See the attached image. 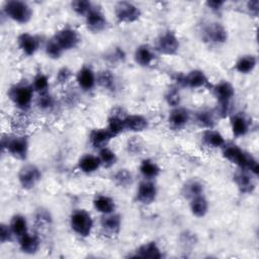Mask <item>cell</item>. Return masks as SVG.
Instances as JSON below:
<instances>
[{
	"label": "cell",
	"instance_id": "obj_1",
	"mask_svg": "<svg viewBox=\"0 0 259 259\" xmlns=\"http://www.w3.org/2000/svg\"><path fill=\"white\" fill-rule=\"evenodd\" d=\"M222 150V155L225 160L238 166L242 170L250 172L255 177L258 175V161L252 154L246 152L235 144H226Z\"/></svg>",
	"mask_w": 259,
	"mask_h": 259
},
{
	"label": "cell",
	"instance_id": "obj_2",
	"mask_svg": "<svg viewBox=\"0 0 259 259\" xmlns=\"http://www.w3.org/2000/svg\"><path fill=\"white\" fill-rule=\"evenodd\" d=\"M2 151H6L10 156L17 160H25L29 150V140L24 135H8L1 136Z\"/></svg>",
	"mask_w": 259,
	"mask_h": 259
},
{
	"label": "cell",
	"instance_id": "obj_3",
	"mask_svg": "<svg viewBox=\"0 0 259 259\" xmlns=\"http://www.w3.org/2000/svg\"><path fill=\"white\" fill-rule=\"evenodd\" d=\"M2 13L16 23L25 24L31 20L33 10L25 1L9 0L4 2L2 6Z\"/></svg>",
	"mask_w": 259,
	"mask_h": 259
},
{
	"label": "cell",
	"instance_id": "obj_4",
	"mask_svg": "<svg viewBox=\"0 0 259 259\" xmlns=\"http://www.w3.org/2000/svg\"><path fill=\"white\" fill-rule=\"evenodd\" d=\"M213 95L218 101V114L226 117L231 112L232 100L235 97V88L229 81L223 80L211 86Z\"/></svg>",
	"mask_w": 259,
	"mask_h": 259
},
{
	"label": "cell",
	"instance_id": "obj_5",
	"mask_svg": "<svg viewBox=\"0 0 259 259\" xmlns=\"http://www.w3.org/2000/svg\"><path fill=\"white\" fill-rule=\"evenodd\" d=\"M34 90L31 84L27 83H17L12 86L7 91V95L13 105L21 111H26L30 108L33 99Z\"/></svg>",
	"mask_w": 259,
	"mask_h": 259
},
{
	"label": "cell",
	"instance_id": "obj_6",
	"mask_svg": "<svg viewBox=\"0 0 259 259\" xmlns=\"http://www.w3.org/2000/svg\"><path fill=\"white\" fill-rule=\"evenodd\" d=\"M70 227L79 237L88 238L92 233L94 221L89 211L84 208H77L71 212Z\"/></svg>",
	"mask_w": 259,
	"mask_h": 259
},
{
	"label": "cell",
	"instance_id": "obj_7",
	"mask_svg": "<svg viewBox=\"0 0 259 259\" xmlns=\"http://www.w3.org/2000/svg\"><path fill=\"white\" fill-rule=\"evenodd\" d=\"M178 85L190 89H199L211 87L210 81L206 74L199 69H193L186 74H179L176 77Z\"/></svg>",
	"mask_w": 259,
	"mask_h": 259
},
{
	"label": "cell",
	"instance_id": "obj_8",
	"mask_svg": "<svg viewBox=\"0 0 259 259\" xmlns=\"http://www.w3.org/2000/svg\"><path fill=\"white\" fill-rule=\"evenodd\" d=\"M114 16L120 23H133L142 16L139 6L130 1H119L114 5Z\"/></svg>",
	"mask_w": 259,
	"mask_h": 259
},
{
	"label": "cell",
	"instance_id": "obj_9",
	"mask_svg": "<svg viewBox=\"0 0 259 259\" xmlns=\"http://www.w3.org/2000/svg\"><path fill=\"white\" fill-rule=\"evenodd\" d=\"M180 49V41L176 33L170 29L160 33L156 40V52L165 56H174Z\"/></svg>",
	"mask_w": 259,
	"mask_h": 259
},
{
	"label": "cell",
	"instance_id": "obj_10",
	"mask_svg": "<svg viewBox=\"0 0 259 259\" xmlns=\"http://www.w3.org/2000/svg\"><path fill=\"white\" fill-rule=\"evenodd\" d=\"M53 38L62 48L64 52L71 51L77 48L81 41V36L79 32L70 26H65L60 28L54 34Z\"/></svg>",
	"mask_w": 259,
	"mask_h": 259
},
{
	"label": "cell",
	"instance_id": "obj_11",
	"mask_svg": "<svg viewBox=\"0 0 259 259\" xmlns=\"http://www.w3.org/2000/svg\"><path fill=\"white\" fill-rule=\"evenodd\" d=\"M20 186L25 190H30L36 186L41 179L40 169L33 164H26L22 166L17 174Z\"/></svg>",
	"mask_w": 259,
	"mask_h": 259
},
{
	"label": "cell",
	"instance_id": "obj_12",
	"mask_svg": "<svg viewBox=\"0 0 259 259\" xmlns=\"http://www.w3.org/2000/svg\"><path fill=\"white\" fill-rule=\"evenodd\" d=\"M202 39L210 45H223L228 39V31L222 23L210 22L202 29Z\"/></svg>",
	"mask_w": 259,
	"mask_h": 259
},
{
	"label": "cell",
	"instance_id": "obj_13",
	"mask_svg": "<svg viewBox=\"0 0 259 259\" xmlns=\"http://www.w3.org/2000/svg\"><path fill=\"white\" fill-rule=\"evenodd\" d=\"M158 196L157 185L149 179H145L140 182L136 190V201L143 204H152Z\"/></svg>",
	"mask_w": 259,
	"mask_h": 259
},
{
	"label": "cell",
	"instance_id": "obj_14",
	"mask_svg": "<svg viewBox=\"0 0 259 259\" xmlns=\"http://www.w3.org/2000/svg\"><path fill=\"white\" fill-rule=\"evenodd\" d=\"M17 46L18 49L22 52L23 55L27 57L33 56L39 49L41 45L40 37L29 32H23L17 36Z\"/></svg>",
	"mask_w": 259,
	"mask_h": 259
},
{
	"label": "cell",
	"instance_id": "obj_15",
	"mask_svg": "<svg viewBox=\"0 0 259 259\" xmlns=\"http://www.w3.org/2000/svg\"><path fill=\"white\" fill-rule=\"evenodd\" d=\"M85 24L88 30L93 33H99L106 29L108 21L101 9L94 7L85 17Z\"/></svg>",
	"mask_w": 259,
	"mask_h": 259
},
{
	"label": "cell",
	"instance_id": "obj_16",
	"mask_svg": "<svg viewBox=\"0 0 259 259\" xmlns=\"http://www.w3.org/2000/svg\"><path fill=\"white\" fill-rule=\"evenodd\" d=\"M100 228L102 234L106 237L117 236L121 230V217L115 212L103 214L100 221Z\"/></svg>",
	"mask_w": 259,
	"mask_h": 259
},
{
	"label": "cell",
	"instance_id": "obj_17",
	"mask_svg": "<svg viewBox=\"0 0 259 259\" xmlns=\"http://www.w3.org/2000/svg\"><path fill=\"white\" fill-rule=\"evenodd\" d=\"M250 172L240 169L234 174V182L242 194H251L256 188V183ZM255 177V176H254Z\"/></svg>",
	"mask_w": 259,
	"mask_h": 259
},
{
	"label": "cell",
	"instance_id": "obj_18",
	"mask_svg": "<svg viewBox=\"0 0 259 259\" xmlns=\"http://www.w3.org/2000/svg\"><path fill=\"white\" fill-rule=\"evenodd\" d=\"M190 119L189 111L181 106L173 107L168 115V124L174 131L182 130Z\"/></svg>",
	"mask_w": 259,
	"mask_h": 259
},
{
	"label": "cell",
	"instance_id": "obj_19",
	"mask_svg": "<svg viewBox=\"0 0 259 259\" xmlns=\"http://www.w3.org/2000/svg\"><path fill=\"white\" fill-rule=\"evenodd\" d=\"M134 60L141 67H150L156 60V50L148 44H142L136 48Z\"/></svg>",
	"mask_w": 259,
	"mask_h": 259
},
{
	"label": "cell",
	"instance_id": "obj_20",
	"mask_svg": "<svg viewBox=\"0 0 259 259\" xmlns=\"http://www.w3.org/2000/svg\"><path fill=\"white\" fill-rule=\"evenodd\" d=\"M130 257L161 259L163 257V252L155 241H149L140 245Z\"/></svg>",
	"mask_w": 259,
	"mask_h": 259
},
{
	"label": "cell",
	"instance_id": "obj_21",
	"mask_svg": "<svg viewBox=\"0 0 259 259\" xmlns=\"http://www.w3.org/2000/svg\"><path fill=\"white\" fill-rule=\"evenodd\" d=\"M76 81L83 91H90L97 84L96 74L89 66H83L78 70L76 74Z\"/></svg>",
	"mask_w": 259,
	"mask_h": 259
},
{
	"label": "cell",
	"instance_id": "obj_22",
	"mask_svg": "<svg viewBox=\"0 0 259 259\" xmlns=\"http://www.w3.org/2000/svg\"><path fill=\"white\" fill-rule=\"evenodd\" d=\"M19 250L26 255H34L37 253L40 247V239L38 235L26 233L18 238Z\"/></svg>",
	"mask_w": 259,
	"mask_h": 259
},
{
	"label": "cell",
	"instance_id": "obj_23",
	"mask_svg": "<svg viewBox=\"0 0 259 259\" xmlns=\"http://www.w3.org/2000/svg\"><path fill=\"white\" fill-rule=\"evenodd\" d=\"M125 131L132 133H142L149 127V119L140 113L126 114L123 117Z\"/></svg>",
	"mask_w": 259,
	"mask_h": 259
},
{
	"label": "cell",
	"instance_id": "obj_24",
	"mask_svg": "<svg viewBox=\"0 0 259 259\" xmlns=\"http://www.w3.org/2000/svg\"><path fill=\"white\" fill-rule=\"evenodd\" d=\"M112 139H114V137L107 130V127L93 128L89 134V143L94 149H97V150L107 147L108 143Z\"/></svg>",
	"mask_w": 259,
	"mask_h": 259
},
{
	"label": "cell",
	"instance_id": "obj_25",
	"mask_svg": "<svg viewBox=\"0 0 259 259\" xmlns=\"http://www.w3.org/2000/svg\"><path fill=\"white\" fill-rule=\"evenodd\" d=\"M231 131L235 138L245 137L250 131V121L242 113H236L231 116Z\"/></svg>",
	"mask_w": 259,
	"mask_h": 259
},
{
	"label": "cell",
	"instance_id": "obj_26",
	"mask_svg": "<svg viewBox=\"0 0 259 259\" xmlns=\"http://www.w3.org/2000/svg\"><path fill=\"white\" fill-rule=\"evenodd\" d=\"M201 142L210 149H222L226 145L224 136L214 128L204 130L201 134Z\"/></svg>",
	"mask_w": 259,
	"mask_h": 259
},
{
	"label": "cell",
	"instance_id": "obj_27",
	"mask_svg": "<svg viewBox=\"0 0 259 259\" xmlns=\"http://www.w3.org/2000/svg\"><path fill=\"white\" fill-rule=\"evenodd\" d=\"M94 209L101 214H109L115 211L116 204L112 197L106 194L95 195L92 201Z\"/></svg>",
	"mask_w": 259,
	"mask_h": 259
},
{
	"label": "cell",
	"instance_id": "obj_28",
	"mask_svg": "<svg viewBox=\"0 0 259 259\" xmlns=\"http://www.w3.org/2000/svg\"><path fill=\"white\" fill-rule=\"evenodd\" d=\"M77 167L84 174H92L101 167V164L98 156L92 154H84L79 158Z\"/></svg>",
	"mask_w": 259,
	"mask_h": 259
},
{
	"label": "cell",
	"instance_id": "obj_29",
	"mask_svg": "<svg viewBox=\"0 0 259 259\" xmlns=\"http://www.w3.org/2000/svg\"><path fill=\"white\" fill-rule=\"evenodd\" d=\"M257 66V57L253 54L241 56L235 63V70L240 74H250Z\"/></svg>",
	"mask_w": 259,
	"mask_h": 259
},
{
	"label": "cell",
	"instance_id": "obj_30",
	"mask_svg": "<svg viewBox=\"0 0 259 259\" xmlns=\"http://www.w3.org/2000/svg\"><path fill=\"white\" fill-rule=\"evenodd\" d=\"M189 200H190L189 208H190V211L193 217L203 218L207 214L208 208H209V203L203 194L195 196Z\"/></svg>",
	"mask_w": 259,
	"mask_h": 259
},
{
	"label": "cell",
	"instance_id": "obj_31",
	"mask_svg": "<svg viewBox=\"0 0 259 259\" xmlns=\"http://www.w3.org/2000/svg\"><path fill=\"white\" fill-rule=\"evenodd\" d=\"M139 170H140L141 175L145 179H149V180H152V179L158 177L161 173L160 166L155 161H153L152 159H149V158L143 159L141 161Z\"/></svg>",
	"mask_w": 259,
	"mask_h": 259
},
{
	"label": "cell",
	"instance_id": "obj_32",
	"mask_svg": "<svg viewBox=\"0 0 259 259\" xmlns=\"http://www.w3.org/2000/svg\"><path fill=\"white\" fill-rule=\"evenodd\" d=\"M9 227L14 237H16L17 239L28 232V225H27L26 218L20 213H16L12 215L9 222Z\"/></svg>",
	"mask_w": 259,
	"mask_h": 259
},
{
	"label": "cell",
	"instance_id": "obj_33",
	"mask_svg": "<svg viewBox=\"0 0 259 259\" xmlns=\"http://www.w3.org/2000/svg\"><path fill=\"white\" fill-rule=\"evenodd\" d=\"M203 191H204V187H203V184L200 181H198V180H189L183 185L181 193L185 198L191 199L195 196L203 194Z\"/></svg>",
	"mask_w": 259,
	"mask_h": 259
},
{
	"label": "cell",
	"instance_id": "obj_34",
	"mask_svg": "<svg viewBox=\"0 0 259 259\" xmlns=\"http://www.w3.org/2000/svg\"><path fill=\"white\" fill-rule=\"evenodd\" d=\"M123 117L117 113H112L107 119V130L112 134L114 138L118 137L120 134H122L125 128H124V122H123Z\"/></svg>",
	"mask_w": 259,
	"mask_h": 259
},
{
	"label": "cell",
	"instance_id": "obj_35",
	"mask_svg": "<svg viewBox=\"0 0 259 259\" xmlns=\"http://www.w3.org/2000/svg\"><path fill=\"white\" fill-rule=\"evenodd\" d=\"M97 156L100 160L101 167H104V168H110L113 165H115V163L117 162L116 154L114 153V151H112L108 147H104L100 149Z\"/></svg>",
	"mask_w": 259,
	"mask_h": 259
},
{
	"label": "cell",
	"instance_id": "obj_36",
	"mask_svg": "<svg viewBox=\"0 0 259 259\" xmlns=\"http://www.w3.org/2000/svg\"><path fill=\"white\" fill-rule=\"evenodd\" d=\"M96 83L106 90H113L115 88L114 76L108 70L100 71L96 75Z\"/></svg>",
	"mask_w": 259,
	"mask_h": 259
},
{
	"label": "cell",
	"instance_id": "obj_37",
	"mask_svg": "<svg viewBox=\"0 0 259 259\" xmlns=\"http://www.w3.org/2000/svg\"><path fill=\"white\" fill-rule=\"evenodd\" d=\"M195 120H196V123L201 126V127H204L205 130L207 128H213L214 126V116H213V113L209 110H200V111H197L196 114H195Z\"/></svg>",
	"mask_w": 259,
	"mask_h": 259
},
{
	"label": "cell",
	"instance_id": "obj_38",
	"mask_svg": "<svg viewBox=\"0 0 259 259\" xmlns=\"http://www.w3.org/2000/svg\"><path fill=\"white\" fill-rule=\"evenodd\" d=\"M32 88L34 90V92H37L38 94H42L46 92H49V88H50V81H49V77L42 73V72H38L32 80Z\"/></svg>",
	"mask_w": 259,
	"mask_h": 259
},
{
	"label": "cell",
	"instance_id": "obj_39",
	"mask_svg": "<svg viewBox=\"0 0 259 259\" xmlns=\"http://www.w3.org/2000/svg\"><path fill=\"white\" fill-rule=\"evenodd\" d=\"M112 179L119 187H127L133 183L134 180L133 174L127 169H119L113 174Z\"/></svg>",
	"mask_w": 259,
	"mask_h": 259
},
{
	"label": "cell",
	"instance_id": "obj_40",
	"mask_svg": "<svg viewBox=\"0 0 259 259\" xmlns=\"http://www.w3.org/2000/svg\"><path fill=\"white\" fill-rule=\"evenodd\" d=\"M71 7L77 15L86 17L95 6L88 0H75L71 2Z\"/></svg>",
	"mask_w": 259,
	"mask_h": 259
},
{
	"label": "cell",
	"instance_id": "obj_41",
	"mask_svg": "<svg viewBox=\"0 0 259 259\" xmlns=\"http://www.w3.org/2000/svg\"><path fill=\"white\" fill-rule=\"evenodd\" d=\"M45 53L48 56V58H50L52 60H59L65 52L57 44V41L52 37L45 45Z\"/></svg>",
	"mask_w": 259,
	"mask_h": 259
},
{
	"label": "cell",
	"instance_id": "obj_42",
	"mask_svg": "<svg viewBox=\"0 0 259 259\" xmlns=\"http://www.w3.org/2000/svg\"><path fill=\"white\" fill-rule=\"evenodd\" d=\"M36 105L42 111H50L55 106V99L50 92L38 94Z\"/></svg>",
	"mask_w": 259,
	"mask_h": 259
},
{
	"label": "cell",
	"instance_id": "obj_43",
	"mask_svg": "<svg viewBox=\"0 0 259 259\" xmlns=\"http://www.w3.org/2000/svg\"><path fill=\"white\" fill-rule=\"evenodd\" d=\"M165 100L169 106L177 107L180 106V101H181V96L178 87L172 86L168 89L167 93L165 94Z\"/></svg>",
	"mask_w": 259,
	"mask_h": 259
},
{
	"label": "cell",
	"instance_id": "obj_44",
	"mask_svg": "<svg viewBox=\"0 0 259 259\" xmlns=\"http://www.w3.org/2000/svg\"><path fill=\"white\" fill-rule=\"evenodd\" d=\"M34 220H35V223L39 226H42V225H50L52 224V215L50 213V211L46 208H38L36 211H35V214H34Z\"/></svg>",
	"mask_w": 259,
	"mask_h": 259
},
{
	"label": "cell",
	"instance_id": "obj_45",
	"mask_svg": "<svg viewBox=\"0 0 259 259\" xmlns=\"http://www.w3.org/2000/svg\"><path fill=\"white\" fill-rule=\"evenodd\" d=\"M14 235L9 227V224L2 223L0 225V242L1 244H6L8 242H11Z\"/></svg>",
	"mask_w": 259,
	"mask_h": 259
},
{
	"label": "cell",
	"instance_id": "obj_46",
	"mask_svg": "<svg viewBox=\"0 0 259 259\" xmlns=\"http://www.w3.org/2000/svg\"><path fill=\"white\" fill-rule=\"evenodd\" d=\"M72 71L68 67H63L58 70L56 75V80L60 85H64L69 82L72 77Z\"/></svg>",
	"mask_w": 259,
	"mask_h": 259
},
{
	"label": "cell",
	"instance_id": "obj_47",
	"mask_svg": "<svg viewBox=\"0 0 259 259\" xmlns=\"http://www.w3.org/2000/svg\"><path fill=\"white\" fill-rule=\"evenodd\" d=\"M180 242H181V244H183L186 247H189V246L192 247L197 242V239H196L195 234H193L189 231H185L180 235Z\"/></svg>",
	"mask_w": 259,
	"mask_h": 259
},
{
	"label": "cell",
	"instance_id": "obj_48",
	"mask_svg": "<svg viewBox=\"0 0 259 259\" xmlns=\"http://www.w3.org/2000/svg\"><path fill=\"white\" fill-rule=\"evenodd\" d=\"M111 62H122L125 58L124 52L120 48H114L107 57Z\"/></svg>",
	"mask_w": 259,
	"mask_h": 259
},
{
	"label": "cell",
	"instance_id": "obj_49",
	"mask_svg": "<svg viewBox=\"0 0 259 259\" xmlns=\"http://www.w3.org/2000/svg\"><path fill=\"white\" fill-rule=\"evenodd\" d=\"M205 5L209 10H211L214 13H219L223 10V7L225 5L224 1H218V0H208L205 2Z\"/></svg>",
	"mask_w": 259,
	"mask_h": 259
},
{
	"label": "cell",
	"instance_id": "obj_50",
	"mask_svg": "<svg viewBox=\"0 0 259 259\" xmlns=\"http://www.w3.org/2000/svg\"><path fill=\"white\" fill-rule=\"evenodd\" d=\"M246 8L249 14L253 17H257L259 13V1L258 0H250L246 4Z\"/></svg>",
	"mask_w": 259,
	"mask_h": 259
}]
</instances>
